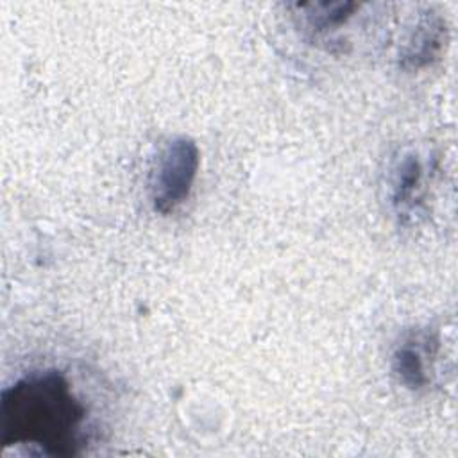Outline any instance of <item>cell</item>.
Returning <instances> with one entry per match:
<instances>
[{"label":"cell","mask_w":458,"mask_h":458,"mask_svg":"<svg viewBox=\"0 0 458 458\" xmlns=\"http://www.w3.org/2000/svg\"><path fill=\"white\" fill-rule=\"evenodd\" d=\"M88 408L54 369L29 372L2 392V445H30L47 456H75L84 445Z\"/></svg>","instance_id":"1"},{"label":"cell","mask_w":458,"mask_h":458,"mask_svg":"<svg viewBox=\"0 0 458 458\" xmlns=\"http://www.w3.org/2000/svg\"><path fill=\"white\" fill-rule=\"evenodd\" d=\"M447 43V23L445 20L437 13H426L410 41L406 43L403 57V68L406 70H422L435 63Z\"/></svg>","instance_id":"3"},{"label":"cell","mask_w":458,"mask_h":458,"mask_svg":"<svg viewBox=\"0 0 458 458\" xmlns=\"http://www.w3.org/2000/svg\"><path fill=\"white\" fill-rule=\"evenodd\" d=\"M437 340L429 336H413L404 340L392 356V370L397 381L408 390H422L429 383L426 360L435 354Z\"/></svg>","instance_id":"4"},{"label":"cell","mask_w":458,"mask_h":458,"mask_svg":"<svg viewBox=\"0 0 458 458\" xmlns=\"http://www.w3.org/2000/svg\"><path fill=\"white\" fill-rule=\"evenodd\" d=\"M422 182V165L417 156H404L397 165L394 182H392V204L397 209L408 208Z\"/></svg>","instance_id":"6"},{"label":"cell","mask_w":458,"mask_h":458,"mask_svg":"<svg viewBox=\"0 0 458 458\" xmlns=\"http://www.w3.org/2000/svg\"><path fill=\"white\" fill-rule=\"evenodd\" d=\"M200 152L191 138L177 136L163 148L152 181V204L161 215L175 211L191 193Z\"/></svg>","instance_id":"2"},{"label":"cell","mask_w":458,"mask_h":458,"mask_svg":"<svg viewBox=\"0 0 458 458\" xmlns=\"http://www.w3.org/2000/svg\"><path fill=\"white\" fill-rule=\"evenodd\" d=\"M308 29L315 34L333 30L345 23L358 9L354 2H315L299 5Z\"/></svg>","instance_id":"5"}]
</instances>
